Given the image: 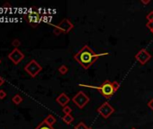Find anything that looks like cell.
<instances>
[{
  "label": "cell",
  "mask_w": 153,
  "mask_h": 129,
  "mask_svg": "<svg viewBox=\"0 0 153 129\" xmlns=\"http://www.w3.org/2000/svg\"><path fill=\"white\" fill-rule=\"evenodd\" d=\"M55 28L58 29L61 33H68V32L74 28V24L71 23L69 19L65 18L61 21L59 24H57Z\"/></svg>",
  "instance_id": "8992f818"
},
{
  "label": "cell",
  "mask_w": 153,
  "mask_h": 129,
  "mask_svg": "<svg viewBox=\"0 0 153 129\" xmlns=\"http://www.w3.org/2000/svg\"><path fill=\"white\" fill-rule=\"evenodd\" d=\"M88 129H93V128H91V127H88Z\"/></svg>",
  "instance_id": "83f0119b"
},
{
  "label": "cell",
  "mask_w": 153,
  "mask_h": 129,
  "mask_svg": "<svg viewBox=\"0 0 153 129\" xmlns=\"http://www.w3.org/2000/svg\"><path fill=\"white\" fill-rule=\"evenodd\" d=\"M151 32H152V34H153V31H151Z\"/></svg>",
  "instance_id": "f1b7e54d"
},
{
  "label": "cell",
  "mask_w": 153,
  "mask_h": 129,
  "mask_svg": "<svg viewBox=\"0 0 153 129\" xmlns=\"http://www.w3.org/2000/svg\"><path fill=\"white\" fill-rule=\"evenodd\" d=\"M146 18H147V20H148L149 21H153V11H151V12H150V13L147 15Z\"/></svg>",
  "instance_id": "d6986e66"
},
{
  "label": "cell",
  "mask_w": 153,
  "mask_h": 129,
  "mask_svg": "<svg viewBox=\"0 0 153 129\" xmlns=\"http://www.w3.org/2000/svg\"><path fill=\"white\" fill-rule=\"evenodd\" d=\"M34 129H55L53 126H50V125H48L44 120L43 122H41V124Z\"/></svg>",
  "instance_id": "4fadbf2b"
},
{
  "label": "cell",
  "mask_w": 153,
  "mask_h": 129,
  "mask_svg": "<svg viewBox=\"0 0 153 129\" xmlns=\"http://www.w3.org/2000/svg\"><path fill=\"white\" fill-rule=\"evenodd\" d=\"M79 86H84V87H87V88L96 89L104 98L108 100L111 97H113L115 93L117 92V90L120 87V83L116 81L110 82L109 80H105L100 86H93V85H87V84H79Z\"/></svg>",
  "instance_id": "7a4b0ae2"
},
{
  "label": "cell",
  "mask_w": 153,
  "mask_h": 129,
  "mask_svg": "<svg viewBox=\"0 0 153 129\" xmlns=\"http://www.w3.org/2000/svg\"><path fill=\"white\" fill-rule=\"evenodd\" d=\"M74 129H88V127L86 126L84 122H79L77 126H75Z\"/></svg>",
  "instance_id": "2e32d148"
},
{
  "label": "cell",
  "mask_w": 153,
  "mask_h": 129,
  "mask_svg": "<svg viewBox=\"0 0 153 129\" xmlns=\"http://www.w3.org/2000/svg\"><path fill=\"white\" fill-rule=\"evenodd\" d=\"M56 101L57 103H59L60 106H62V107H65L68 105V103L70 101V99H69V97L65 93V92H62V93H60L57 98H56Z\"/></svg>",
  "instance_id": "30bf717a"
},
{
  "label": "cell",
  "mask_w": 153,
  "mask_h": 129,
  "mask_svg": "<svg viewBox=\"0 0 153 129\" xmlns=\"http://www.w3.org/2000/svg\"><path fill=\"white\" fill-rule=\"evenodd\" d=\"M1 62H2V61H1V59H0V64H1Z\"/></svg>",
  "instance_id": "4316f807"
},
{
  "label": "cell",
  "mask_w": 153,
  "mask_h": 129,
  "mask_svg": "<svg viewBox=\"0 0 153 129\" xmlns=\"http://www.w3.org/2000/svg\"><path fill=\"white\" fill-rule=\"evenodd\" d=\"M71 111H72V109L69 107V106H65V107H63V109H62V112L65 114V115H68V114H70L71 113Z\"/></svg>",
  "instance_id": "ac0fdd59"
},
{
  "label": "cell",
  "mask_w": 153,
  "mask_h": 129,
  "mask_svg": "<svg viewBox=\"0 0 153 129\" xmlns=\"http://www.w3.org/2000/svg\"><path fill=\"white\" fill-rule=\"evenodd\" d=\"M4 83H5V79L2 76H0V86H2Z\"/></svg>",
  "instance_id": "cb8c5ba5"
},
{
  "label": "cell",
  "mask_w": 153,
  "mask_h": 129,
  "mask_svg": "<svg viewBox=\"0 0 153 129\" xmlns=\"http://www.w3.org/2000/svg\"><path fill=\"white\" fill-rule=\"evenodd\" d=\"M97 112L101 117H103L104 118L107 119V118H109V117L115 112V107L108 102H105L97 109Z\"/></svg>",
  "instance_id": "5b68a950"
},
{
  "label": "cell",
  "mask_w": 153,
  "mask_h": 129,
  "mask_svg": "<svg viewBox=\"0 0 153 129\" xmlns=\"http://www.w3.org/2000/svg\"><path fill=\"white\" fill-rule=\"evenodd\" d=\"M58 71L60 74L62 75H65L68 72V68L67 66H65V64H61V66L58 68Z\"/></svg>",
  "instance_id": "9a60e30c"
},
{
  "label": "cell",
  "mask_w": 153,
  "mask_h": 129,
  "mask_svg": "<svg viewBox=\"0 0 153 129\" xmlns=\"http://www.w3.org/2000/svg\"><path fill=\"white\" fill-rule=\"evenodd\" d=\"M12 46H13L15 49H18L20 46H21V41H20L18 39H15V40L12 41Z\"/></svg>",
  "instance_id": "e0dca14e"
},
{
  "label": "cell",
  "mask_w": 153,
  "mask_h": 129,
  "mask_svg": "<svg viewBox=\"0 0 153 129\" xmlns=\"http://www.w3.org/2000/svg\"><path fill=\"white\" fill-rule=\"evenodd\" d=\"M24 70L30 75V76L36 77L37 75L39 74V73L43 70V67L36 60L32 59L24 67Z\"/></svg>",
  "instance_id": "3957f363"
},
{
  "label": "cell",
  "mask_w": 153,
  "mask_h": 129,
  "mask_svg": "<svg viewBox=\"0 0 153 129\" xmlns=\"http://www.w3.org/2000/svg\"><path fill=\"white\" fill-rule=\"evenodd\" d=\"M12 101H13V102L15 104V105H19L20 103H22L23 102V98L21 96H20L19 94H15L14 97H13V99H12Z\"/></svg>",
  "instance_id": "5bb4252c"
},
{
  "label": "cell",
  "mask_w": 153,
  "mask_h": 129,
  "mask_svg": "<svg viewBox=\"0 0 153 129\" xmlns=\"http://www.w3.org/2000/svg\"><path fill=\"white\" fill-rule=\"evenodd\" d=\"M44 121H45L48 125H50V126H53V125L56 123L57 120H56V118H55L54 116H52V115H48V116L45 117Z\"/></svg>",
  "instance_id": "8fae6325"
},
{
  "label": "cell",
  "mask_w": 153,
  "mask_h": 129,
  "mask_svg": "<svg viewBox=\"0 0 153 129\" xmlns=\"http://www.w3.org/2000/svg\"><path fill=\"white\" fill-rule=\"evenodd\" d=\"M89 101H90L89 97L83 91L78 92L72 98L73 103L78 107V109H80V110L84 109V107L89 102Z\"/></svg>",
  "instance_id": "277c9868"
},
{
  "label": "cell",
  "mask_w": 153,
  "mask_h": 129,
  "mask_svg": "<svg viewBox=\"0 0 153 129\" xmlns=\"http://www.w3.org/2000/svg\"><path fill=\"white\" fill-rule=\"evenodd\" d=\"M131 129H137V128H135V127H131Z\"/></svg>",
  "instance_id": "484cf974"
},
{
  "label": "cell",
  "mask_w": 153,
  "mask_h": 129,
  "mask_svg": "<svg viewBox=\"0 0 153 129\" xmlns=\"http://www.w3.org/2000/svg\"><path fill=\"white\" fill-rule=\"evenodd\" d=\"M146 27H147L150 31H153V21H148V23L146 24Z\"/></svg>",
  "instance_id": "ffe728a7"
},
{
  "label": "cell",
  "mask_w": 153,
  "mask_h": 129,
  "mask_svg": "<svg viewBox=\"0 0 153 129\" xmlns=\"http://www.w3.org/2000/svg\"><path fill=\"white\" fill-rule=\"evenodd\" d=\"M24 58V53L19 49H15L8 54V59L12 61L15 64H18L20 62H22Z\"/></svg>",
  "instance_id": "52a82bcc"
},
{
  "label": "cell",
  "mask_w": 153,
  "mask_h": 129,
  "mask_svg": "<svg viewBox=\"0 0 153 129\" xmlns=\"http://www.w3.org/2000/svg\"><path fill=\"white\" fill-rule=\"evenodd\" d=\"M147 105H148V107H150V109L151 110H153V99H150V100L148 101Z\"/></svg>",
  "instance_id": "7402d4cb"
},
{
  "label": "cell",
  "mask_w": 153,
  "mask_h": 129,
  "mask_svg": "<svg viewBox=\"0 0 153 129\" xmlns=\"http://www.w3.org/2000/svg\"><path fill=\"white\" fill-rule=\"evenodd\" d=\"M4 7H6V8H8V7H11V6H10L9 4H5V5H4Z\"/></svg>",
  "instance_id": "d4e9b609"
},
{
  "label": "cell",
  "mask_w": 153,
  "mask_h": 129,
  "mask_svg": "<svg viewBox=\"0 0 153 129\" xmlns=\"http://www.w3.org/2000/svg\"><path fill=\"white\" fill-rule=\"evenodd\" d=\"M62 121L66 124V125H70L74 121V117L71 115V114H68V115H64L62 117Z\"/></svg>",
  "instance_id": "7c38bea8"
},
{
  "label": "cell",
  "mask_w": 153,
  "mask_h": 129,
  "mask_svg": "<svg viewBox=\"0 0 153 129\" xmlns=\"http://www.w3.org/2000/svg\"><path fill=\"white\" fill-rule=\"evenodd\" d=\"M141 3L143 5H148L150 3V0H141Z\"/></svg>",
  "instance_id": "603a6c76"
},
{
  "label": "cell",
  "mask_w": 153,
  "mask_h": 129,
  "mask_svg": "<svg viewBox=\"0 0 153 129\" xmlns=\"http://www.w3.org/2000/svg\"><path fill=\"white\" fill-rule=\"evenodd\" d=\"M25 18H26L27 23L32 27H36L41 21V15L38 12H36V11L29 13L27 16H25Z\"/></svg>",
  "instance_id": "9c48e42d"
},
{
  "label": "cell",
  "mask_w": 153,
  "mask_h": 129,
  "mask_svg": "<svg viewBox=\"0 0 153 129\" xmlns=\"http://www.w3.org/2000/svg\"><path fill=\"white\" fill-rule=\"evenodd\" d=\"M6 97V92L4 90H0V100H3Z\"/></svg>",
  "instance_id": "44dd1931"
},
{
  "label": "cell",
  "mask_w": 153,
  "mask_h": 129,
  "mask_svg": "<svg viewBox=\"0 0 153 129\" xmlns=\"http://www.w3.org/2000/svg\"><path fill=\"white\" fill-rule=\"evenodd\" d=\"M109 53H101L96 54L93 49L87 45L83 46L79 51L74 55V59L84 69L87 70L99 58L108 55Z\"/></svg>",
  "instance_id": "6da1fadb"
},
{
  "label": "cell",
  "mask_w": 153,
  "mask_h": 129,
  "mask_svg": "<svg viewBox=\"0 0 153 129\" xmlns=\"http://www.w3.org/2000/svg\"><path fill=\"white\" fill-rule=\"evenodd\" d=\"M150 58H151V55L145 49H140L135 55V59L140 64H145L146 63H148L150 60Z\"/></svg>",
  "instance_id": "ba28073f"
}]
</instances>
